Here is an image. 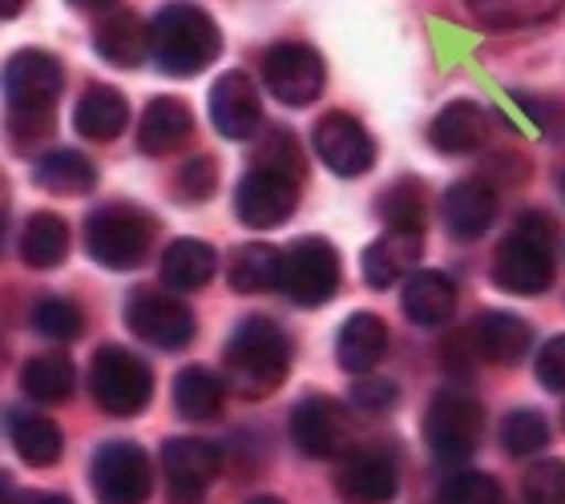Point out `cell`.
Masks as SVG:
<instances>
[{"mask_svg": "<svg viewBox=\"0 0 565 504\" xmlns=\"http://www.w3.org/2000/svg\"><path fill=\"white\" fill-rule=\"evenodd\" d=\"M291 372V335L267 315L238 319L223 352V376L243 399L275 396Z\"/></svg>", "mask_w": 565, "mask_h": 504, "instance_id": "obj_1", "label": "cell"}, {"mask_svg": "<svg viewBox=\"0 0 565 504\" xmlns=\"http://www.w3.org/2000/svg\"><path fill=\"white\" fill-rule=\"evenodd\" d=\"M61 85H65L61 61L45 49H21L9 57V65H4V101H9V129L17 146L29 150L33 141L49 138Z\"/></svg>", "mask_w": 565, "mask_h": 504, "instance_id": "obj_2", "label": "cell"}, {"mask_svg": "<svg viewBox=\"0 0 565 504\" xmlns=\"http://www.w3.org/2000/svg\"><path fill=\"white\" fill-rule=\"evenodd\" d=\"M493 282L501 291L533 299L554 287L557 275V218L545 211H525L518 226L493 250Z\"/></svg>", "mask_w": 565, "mask_h": 504, "instance_id": "obj_3", "label": "cell"}, {"mask_svg": "<svg viewBox=\"0 0 565 504\" xmlns=\"http://www.w3.org/2000/svg\"><path fill=\"white\" fill-rule=\"evenodd\" d=\"M223 53V33L206 9L174 0L150 24V57L166 77H199Z\"/></svg>", "mask_w": 565, "mask_h": 504, "instance_id": "obj_4", "label": "cell"}, {"mask_svg": "<svg viewBox=\"0 0 565 504\" xmlns=\"http://www.w3.org/2000/svg\"><path fill=\"white\" fill-rule=\"evenodd\" d=\"M158 238V218L134 202H106L85 218V255L106 270L141 267Z\"/></svg>", "mask_w": 565, "mask_h": 504, "instance_id": "obj_5", "label": "cell"}, {"mask_svg": "<svg viewBox=\"0 0 565 504\" xmlns=\"http://www.w3.org/2000/svg\"><path fill=\"white\" fill-rule=\"evenodd\" d=\"M481 432H484V408L465 387H440L428 399V411H424V444H428V452L436 460H445V464L469 460L477 452V444H481Z\"/></svg>", "mask_w": 565, "mask_h": 504, "instance_id": "obj_6", "label": "cell"}, {"mask_svg": "<svg viewBox=\"0 0 565 504\" xmlns=\"http://www.w3.org/2000/svg\"><path fill=\"white\" fill-rule=\"evenodd\" d=\"M89 396H94L97 408L109 411V416H121V420L141 416L153 399L150 364H146L141 355L126 352V347L106 343V347L94 355V364H89Z\"/></svg>", "mask_w": 565, "mask_h": 504, "instance_id": "obj_7", "label": "cell"}, {"mask_svg": "<svg viewBox=\"0 0 565 504\" xmlns=\"http://www.w3.org/2000/svg\"><path fill=\"white\" fill-rule=\"evenodd\" d=\"M126 323L141 343L162 347V352H182L194 343L199 319L186 307V299H178L170 287L153 291V287H134L126 299Z\"/></svg>", "mask_w": 565, "mask_h": 504, "instance_id": "obj_8", "label": "cell"}, {"mask_svg": "<svg viewBox=\"0 0 565 504\" xmlns=\"http://www.w3.org/2000/svg\"><path fill=\"white\" fill-rule=\"evenodd\" d=\"M343 267L340 250L328 238L303 235L287 247V270H282V291L295 307H328L340 294Z\"/></svg>", "mask_w": 565, "mask_h": 504, "instance_id": "obj_9", "label": "cell"}, {"mask_svg": "<svg viewBox=\"0 0 565 504\" xmlns=\"http://www.w3.org/2000/svg\"><path fill=\"white\" fill-rule=\"evenodd\" d=\"M89 484L97 504H146L153 493L150 452L134 440H109L94 452Z\"/></svg>", "mask_w": 565, "mask_h": 504, "instance_id": "obj_10", "label": "cell"}, {"mask_svg": "<svg viewBox=\"0 0 565 504\" xmlns=\"http://www.w3.org/2000/svg\"><path fill=\"white\" fill-rule=\"evenodd\" d=\"M263 85L271 89V97H279L282 106L303 109L323 94L328 82V65L316 49L303 41H279L263 53Z\"/></svg>", "mask_w": 565, "mask_h": 504, "instance_id": "obj_11", "label": "cell"}, {"mask_svg": "<svg viewBox=\"0 0 565 504\" xmlns=\"http://www.w3.org/2000/svg\"><path fill=\"white\" fill-rule=\"evenodd\" d=\"M311 141H316V158L335 178H364L376 165V141H372V133L352 114H343V109L323 114L316 121V129H311Z\"/></svg>", "mask_w": 565, "mask_h": 504, "instance_id": "obj_12", "label": "cell"}, {"mask_svg": "<svg viewBox=\"0 0 565 504\" xmlns=\"http://www.w3.org/2000/svg\"><path fill=\"white\" fill-rule=\"evenodd\" d=\"M401 489V464L388 448H348L335 464V493L352 504H388Z\"/></svg>", "mask_w": 565, "mask_h": 504, "instance_id": "obj_13", "label": "cell"}, {"mask_svg": "<svg viewBox=\"0 0 565 504\" xmlns=\"http://www.w3.org/2000/svg\"><path fill=\"white\" fill-rule=\"evenodd\" d=\"M287 432L307 460H331L348 452V411L331 396H303L291 408Z\"/></svg>", "mask_w": 565, "mask_h": 504, "instance_id": "obj_14", "label": "cell"}, {"mask_svg": "<svg viewBox=\"0 0 565 504\" xmlns=\"http://www.w3.org/2000/svg\"><path fill=\"white\" fill-rule=\"evenodd\" d=\"M299 206V182L275 174V170H263V165H250L247 174L238 178L235 186V214L243 226H255V230H271L282 226Z\"/></svg>", "mask_w": 565, "mask_h": 504, "instance_id": "obj_15", "label": "cell"}, {"mask_svg": "<svg viewBox=\"0 0 565 504\" xmlns=\"http://www.w3.org/2000/svg\"><path fill=\"white\" fill-rule=\"evenodd\" d=\"M223 469V448L199 436H170L162 444V472L174 501H199Z\"/></svg>", "mask_w": 565, "mask_h": 504, "instance_id": "obj_16", "label": "cell"}, {"mask_svg": "<svg viewBox=\"0 0 565 504\" xmlns=\"http://www.w3.org/2000/svg\"><path fill=\"white\" fill-rule=\"evenodd\" d=\"M211 121L231 141H247L263 126V97L250 82V73L231 69L211 89Z\"/></svg>", "mask_w": 565, "mask_h": 504, "instance_id": "obj_17", "label": "cell"}, {"mask_svg": "<svg viewBox=\"0 0 565 504\" xmlns=\"http://www.w3.org/2000/svg\"><path fill=\"white\" fill-rule=\"evenodd\" d=\"M440 218H445L448 238L477 243L497 223V190L484 178H460L440 199Z\"/></svg>", "mask_w": 565, "mask_h": 504, "instance_id": "obj_18", "label": "cell"}, {"mask_svg": "<svg viewBox=\"0 0 565 504\" xmlns=\"http://www.w3.org/2000/svg\"><path fill=\"white\" fill-rule=\"evenodd\" d=\"M194 138V114L182 97H150L138 121V150L150 158H170Z\"/></svg>", "mask_w": 565, "mask_h": 504, "instance_id": "obj_19", "label": "cell"}, {"mask_svg": "<svg viewBox=\"0 0 565 504\" xmlns=\"http://www.w3.org/2000/svg\"><path fill=\"white\" fill-rule=\"evenodd\" d=\"M493 133V118L489 109L477 106V101H448L440 114L428 126V141H433L436 153H452V158H465V153H477Z\"/></svg>", "mask_w": 565, "mask_h": 504, "instance_id": "obj_20", "label": "cell"}, {"mask_svg": "<svg viewBox=\"0 0 565 504\" xmlns=\"http://www.w3.org/2000/svg\"><path fill=\"white\" fill-rule=\"evenodd\" d=\"M424 255V235L413 230H384L376 243H367L364 258H360V270H364V282L376 287V291H388L401 279L413 275V267Z\"/></svg>", "mask_w": 565, "mask_h": 504, "instance_id": "obj_21", "label": "cell"}, {"mask_svg": "<svg viewBox=\"0 0 565 504\" xmlns=\"http://www.w3.org/2000/svg\"><path fill=\"white\" fill-rule=\"evenodd\" d=\"M388 355V328L384 319L372 315V311H355V315L343 319L340 335H335V360L348 376H367L376 372Z\"/></svg>", "mask_w": 565, "mask_h": 504, "instance_id": "obj_22", "label": "cell"}, {"mask_svg": "<svg viewBox=\"0 0 565 504\" xmlns=\"http://www.w3.org/2000/svg\"><path fill=\"white\" fill-rule=\"evenodd\" d=\"M94 49L97 57L118 69H138L150 57V24L134 9H109L94 29Z\"/></svg>", "mask_w": 565, "mask_h": 504, "instance_id": "obj_23", "label": "cell"}, {"mask_svg": "<svg viewBox=\"0 0 565 504\" xmlns=\"http://www.w3.org/2000/svg\"><path fill=\"white\" fill-rule=\"evenodd\" d=\"M401 311L416 328H445L457 311V282L440 270H413L404 279Z\"/></svg>", "mask_w": 565, "mask_h": 504, "instance_id": "obj_24", "label": "cell"}, {"mask_svg": "<svg viewBox=\"0 0 565 504\" xmlns=\"http://www.w3.org/2000/svg\"><path fill=\"white\" fill-rule=\"evenodd\" d=\"M472 335H477L484 360L497 367H518L533 347L530 323L521 315H509V311H481L472 319Z\"/></svg>", "mask_w": 565, "mask_h": 504, "instance_id": "obj_25", "label": "cell"}, {"mask_svg": "<svg viewBox=\"0 0 565 504\" xmlns=\"http://www.w3.org/2000/svg\"><path fill=\"white\" fill-rule=\"evenodd\" d=\"M9 444L29 469H53L65 457V436L41 411L9 408Z\"/></svg>", "mask_w": 565, "mask_h": 504, "instance_id": "obj_26", "label": "cell"}, {"mask_svg": "<svg viewBox=\"0 0 565 504\" xmlns=\"http://www.w3.org/2000/svg\"><path fill=\"white\" fill-rule=\"evenodd\" d=\"M282 270H287V250L271 247V243H243L231 250L226 282L238 294H267L282 287Z\"/></svg>", "mask_w": 565, "mask_h": 504, "instance_id": "obj_27", "label": "cell"}, {"mask_svg": "<svg viewBox=\"0 0 565 504\" xmlns=\"http://www.w3.org/2000/svg\"><path fill=\"white\" fill-rule=\"evenodd\" d=\"M130 121V101L114 85H89L73 106V129L89 141H114Z\"/></svg>", "mask_w": 565, "mask_h": 504, "instance_id": "obj_28", "label": "cell"}, {"mask_svg": "<svg viewBox=\"0 0 565 504\" xmlns=\"http://www.w3.org/2000/svg\"><path fill=\"white\" fill-rule=\"evenodd\" d=\"M226 376H214L211 367L190 364L174 376V411L182 420L211 423L226 408Z\"/></svg>", "mask_w": 565, "mask_h": 504, "instance_id": "obj_29", "label": "cell"}, {"mask_svg": "<svg viewBox=\"0 0 565 504\" xmlns=\"http://www.w3.org/2000/svg\"><path fill=\"white\" fill-rule=\"evenodd\" d=\"M33 186L57 199H82L97 186V170L82 150H49L33 162Z\"/></svg>", "mask_w": 565, "mask_h": 504, "instance_id": "obj_30", "label": "cell"}, {"mask_svg": "<svg viewBox=\"0 0 565 504\" xmlns=\"http://www.w3.org/2000/svg\"><path fill=\"white\" fill-rule=\"evenodd\" d=\"M214 270H218V255H214L211 243H202V238H174L162 250L158 275H162V287H170V291H202L214 279Z\"/></svg>", "mask_w": 565, "mask_h": 504, "instance_id": "obj_31", "label": "cell"}, {"mask_svg": "<svg viewBox=\"0 0 565 504\" xmlns=\"http://www.w3.org/2000/svg\"><path fill=\"white\" fill-rule=\"evenodd\" d=\"M21 258L24 267L53 270L70 258V223L53 211H36L21 226Z\"/></svg>", "mask_w": 565, "mask_h": 504, "instance_id": "obj_32", "label": "cell"}, {"mask_svg": "<svg viewBox=\"0 0 565 504\" xmlns=\"http://www.w3.org/2000/svg\"><path fill=\"white\" fill-rule=\"evenodd\" d=\"M21 387L24 396L36 399V404H65L73 396V387H77V372H73L70 355H33L21 367Z\"/></svg>", "mask_w": 565, "mask_h": 504, "instance_id": "obj_33", "label": "cell"}, {"mask_svg": "<svg viewBox=\"0 0 565 504\" xmlns=\"http://www.w3.org/2000/svg\"><path fill=\"white\" fill-rule=\"evenodd\" d=\"M380 218L388 223V230H413L424 235V218H428V206H424V182L420 178H401L384 190L380 199Z\"/></svg>", "mask_w": 565, "mask_h": 504, "instance_id": "obj_34", "label": "cell"}, {"mask_svg": "<svg viewBox=\"0 0 565 504\" xmlns=\"http://www.w3.org/2000/svg\"><path fill=\"white\" fill-rule=\"evenodd\" d=\"M29 323H33L36 335H45V340H53V343L82 340V331H85L82 307L73 303V299H65V294H45V299H36Z\"/></svg>", "mask_w": 565, "mask_h": 504, "instance_id": "obj_35", "label": "cell"}, {"mask_svg": "<svg viewBox=\"0 0 565 504\" xmlns=\"http://www.w3.org/2000/svg\"><path fill=\"white\" fill-rule=\"evenodd\" d=\"M472 12L493 29H525V24L550 21L562 0H469Z\"/></svg>", "mask_w": 565, "mask_h": 504, "instance_id": "obj_36", "label": "cell"}, {"mask_svg": "<svg viewBox=\"0 0 565 504\" xmlns=\"http://www.w3.org/2000/svg\"><path fill=\"white\" fill-rule=\"evenodd\" d=\"M255 165H263V170H275V174L291 178V182H303L307 178V158L303 150H299V141H295L291 129H267L259 138V150H255Z\"/></svg>", "mask_w": 565, "mask_h": 504, "instance_id": "obj_37", "label": "cell"}, {"mask_svg": "<svg viewBox=\"0 0 565 504\" xmlns=\"http://www.w3.org/2000/svg\"><path fill=\"white\" fill-rule=\"evenodd\" d=\"M545 444H550V420H545L542 411L533 408L509 411L505 423H501V448H505L509 457H533Z\"/></svg>", "mask_w": 565, "mask_h": 504, "instance_id": "obj_38", "label": "cell"}, {"mask_svg": "<svg viewBox=\"0 0 565 504\" xmlns=\"http://www.w3.org/2000/svg\"><path fill=\"white\" fill-rule=\"evenodd\" d=\"M440 504H505V493L489 472H457L440 484Z\"/></svg>", "mask_w": 565, "mask_h": 504, "instance_id": "obj_39", "label": "cell"}, {"mask_svg": "<svg viewBox=\"0 0 565 504\" xmlns=\"http://www.w3.org/2000/svg\"><path fill=\"white\" fill-rule=\"evenodd\" d=\"M525 504H565V460H537L521 476Z\"/></svg>", "mask_w": 565, "mask_h": 504, "instance_id": "obj_40", "label": "cell"}, {"mask_svg": "<svg viewBox=\"0 0 565 504\" xmlns=\"http://www.w3.org/2000/svg\"><path fill=\"white\" fill-rule=\"evenodd\" d=\"M174 199L178 202H190V206H199L206 202L218 190V165H214L211 153H199V158H190L182 162V170L174 174Z\"/></svg>", "mask_w": 565, "mask_h": 504, "instance_id": "obj_41", "label": "cell"}, {"mask_svg": "<svg viewBox=\"0 0 565 504\" xmlns=\"http://www.w3.org/2000/svg\"><path fill=\"white\" fill-rule=\"evenodd\" d=\"M477 355H481V347H477L472 328L452 331V335L440 343V367H445L452 379H469L472 372H477Z\"/></svg>", "mask_w": 565, "mask_h": 504, "instance_id": "obj_42", "label": "cell"}, {"mask_svg": "<svg viewBox=\"0 0 565 504\" xmlns=\"http://www.w3.org/2000/svg\"><path fill=\"white\" fill-rule=\"evenodd\" d=\"M518 106L530 114V121L542 129L545 141L565 138V101L562 97H537V94H518Z\"/></svg>", "mask_w": 565, "mask_h": 504, "instance_id": "obj_43", "label": "cell"}, {"mask_svg": "<svg viewBox=\"0 0 565 504\" xmlns=\"http://www.w3.org/2000/svg\"><path fill=\"white\" fill-rule=\"evenodd\" d=\"M533 376L545 392H565V335L542 343V352L533 360Z\"/></svg>", "mask_w": 565, "mask_h": 504, "instance_id": "obj_44", "label": "cell"}, {"mask_svg": "<svg viewBox=\"0 0 565 504\" xmlns=\"http://www.w3.org/2000/svg\"><path fill=\"white\" fill-rule=\"evenodd\" d=\"M352 404L360 411H388L396 404V384H388V379H360L352 387Z\"/></svg>", "mask_w": 565, "mask_h": 504, "instance_id": "obj_45", "label": "cell"}, {"mask_svg": "<svg viewBox=\"0 0 565 504\" xmlns=\"http://www.w3.org/2000/svg\"><path fill=\"white\" fill-rule=\"evenodd\" d=\"M21 504H73L70 496H61V493H24Z\"/></svg>", "mask_w": 565, "mask_h": 504, "instance_id": "obj_46", "label": "cell"}, {"mask_svg": "<svg viewBox=\"0 0 565 504\" xmlns=\"http://www.w3.org/2000/svg\"><path fill=\"white\" fill-rule=\"evenodd\" d=\"M73 9H82V12H106V9H114L118 0H70Z\"/></svg>", "mask_w": 565, "mask_h": 504, "instance_id": "obj_47", "label": "cell"}, {"mask_svg": "<svg viewBox=\"0 0 565 504\" xmlns=\"http://www.w3.org/2000/svg\"><path fill=\"white\" fill-rule=\"evenodd\" d=\"M24 4H29V0H0V12H4V21H12V17H21Z\"/></svg>", "mask_w": 565, "mask_h": 504, "instance_id": "obj_48", "label": "cell"}, {"mask_svg": "<svg viewBox=\"0 0 565 504\" xmlns=\"http://www.w3.org/2000/svg\"><path fill=\"white\" fill-rule=\"evenodd\" d=\"M247 504H287V501H279V496H255V501H247Z\"/></svg>", "mask_w": 565, "mask_h": 504, "instance_id": "obj_49", "label": "cell"}, {"mask_svg": "<svg viewBox=\"0 0 565 504\" xmlns=\"http://www.w3.org/2000/svg\"><path fill=\"white\" fill-rule=\"evenodd\" d=\"M557 190L565 194V162H562V170H557Z\"/></svg>", "mask_w": 565, "mask_h": 504, "instance_id": "obj_50", "label": "cell"}]
</instances>
